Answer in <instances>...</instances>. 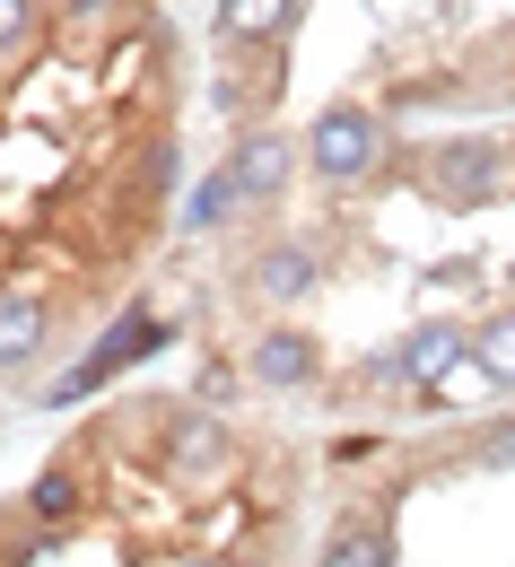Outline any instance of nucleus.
<instances>
[{
    "instance_id": "nucleus-4",
    "label": "nucleus",
    "mask_w": 515,
    "mask_h": 567,
    "mask_svg": "<svg viewBox=\"0 0 515 567\" xmlns=\"http://www.w3.org/2000/svg\"><path fill=\"white\" fill-rule=\"evenodd\" d=\"M490 175H498V148H490V141H454V148H437V166H429L437 202H481Z\"/></svg>"
},
{
    "instance_id": "nucleus-6",
    "label": "nucleus",
    "mask_w": 515,
    "mask_h": 567,
    "mask_svg": "<svg viewBox=\"0 0 515 567\" xmlns=\"http://www.w3.org/2000/svg\"><path fill=\"white\" fill-rule=\"evenodd\" d=\"M306 375H315V341H306V332H262V341H254V384H280V393H289Z\"/></svg>"
},
{
    "instance_id": "nucleus-11",
    "label": "nucleus",
    "mask_w": 515,
    "mask_h": 567,
    "mask_svg": "<svg viewBox=\"0 0 515 567\" xmlns=\"http://www.w3.org/2000/svg\"><path fill=\"white\" fill-rule=\"evenodd\" d=\"M472 358H481V375H490L498 393H515V315H490L481 341H472Z\"/></svg>"
},
{
    "instance_id": "nucleus-2",
    "label": "nucleus",
    "mask_w": 515,
    "mask_h": 567,
    "mask_svg": "<svg viewBox=\"0 0 515 567\" xmlns=\"http://www.w3.org/2000/svg\"><path fill=\"white\" fill-rule=\"evenodd\" d=\"M157 341H166V332H157L148 315H123V323H114V332H105L96 350L79 358L71 375H62V384H53V402H79V393H96V384H105L114 367H132V358H141V350H157Z\"/></svg>"
},
{
    "instance_id": "nucleus-16",
    "label": "nucleus",
    "mask_w": 515,
    "mask_h": 567,
    "mask_svg": "<svg viewBox=\"0 0 515 567\" xmlns=\"http://www.w3.org/2000/svg\"><path fill=\"white\" fill-rule=\"evenodd\" d=\"M184 567H219V559H184Z\"/></svg>"
},
{
    "instance_id": "nucleus-14",
    "label": "nucleus",
    "mask_w": 515,
    "mask_h": 567,
    "mask_svg": "<svg viewBox=\"0 0 515 567\" xmlns=\"http://www.w3.org/2000/svg\"><path fill=\"white\" fill-rule=\"evenodd\" d=\"M175 463H219V427L184 420V427H175Z\"/></svg>"
},
{
    "instance_id": "nucleus-12",
    "label": "nucleus",
    "mask_w": 515,
    "mask_h": 567,
    "mask_svg": "<svg viewBox=\"0 0 515 567\" xmlns=\"http://www.w3.org/2000/svg\"><path fill=\"white\" fill-rule=\"evenodd\" d=\"M323 567H393V533H341Z\"/></svg>"
},
{
    "instance_id": "nucleus-13",
    "label": "nucleus",
    "mask_w": 515,
    "mask_h": 567,
    "mask_svg": "<svg viewBox=\"0 0 515 567\" xmlns=\"http://www.w3.org/2000/svg\"><path fill=\"white\" fill-rule=\"evenodd\" d=\"M27 506H35V524H62V515L79 506V481H71V472H44V481L27 489Z\"/></svg>"
},
{
    "instance_id": "nucleus-9",
    "label": "nucleus",
    "mask_w": 515,
    "mask_h": 567,
    "mask_svg": "<svg viewBox=\"0 0 515 567\" xmlns=\"http://www.w3.org/2000/svg\"><path fill=\"white\" fill-rule=\"evenodd\" d=\"M454 358H463V323H420L411 350H402V375H411V384H437Z\"/></svg>"
},
{
    "instance_id": "nucleus-8",
    "label": "nucleus",
    "mask_w": 515,
    "mask_h": 567,
    "mask_svg": "<svg viewBox=\"0 0 515 567\" xmlns=\"http://www.w3.org/2000/svg\"><path fill=\"white\" fill-rule=\"evenodd\" d=\"M227 166H236V184H245V193H254V202H271V193H280V184H289V141H271V132H254V141L236 148V157H227Z\"/></svg>"
},
{
    "instance_id": "nucleus-10",
    "label": "nucleus",
    "mask_w": 515,
    "mask_h": 567,
    "mask_svg": "<svg viewBox=\"0 0 515 567\" xmlns=\"http://www.w3.org/2000/svg\"><path fill=\"white\" fill-rule=\"evenodd\" d=\"M297 0H219V27L236 44H271V35H289Z\"/></svg>"
},
{
    "instance_id": "nucleus-5",
    "label": "nucleus",
    "mask_w": 515,
    "mask_h": 567,
    "mask_svg": "<svg viewBox=\"0 0 515 567\" xmlns=\"http://www.w3.org/2000/svg\"><path fill=\"white\" fill-rule=\"evenodd\" d=\"M254 297H306V288L323 280V262L306 254V245H271V254H254Z\"/></svg>"
},
{
    "instance_id": "nucleus-15",
    "label": "nucleus",
    "mask_w": 515,
    "mask_h": 567,
    "mask_svg": "<svg viewBox=\"0 0 515 567\" xmlns=\"http://www.w3.org/2000/svg\"><path fill=\"white\" fill-rule=\"evenodd\" d=\"M35 35V0H0V53H18Z\"/></svg>"
},
{
    "instance_id": "nucleus-3",
    "label": "nucleus",
    "mask_w": 515,
    "mask_h": 567,
    "mask_svg": "<svg viewBox=\"0 0 515 567\" xmlns=\"http://www.w3.org/2000/svg\"><path fill=\"white\" fill-rule=\"evenodd\" d=\"M44 332H53L44 297L9 288V297H0V367H9V375H18V367H35V358H44Z\"/></svg>"
},
{
    "instance_id": "nucleus-1",
    "label": "nucleus",
    "mask_w": 515,
    "mask_h": 567,
    "mask_svg": "<svg viewBox=\"0 0 515 567\" xmlns=\"http://www.w3.org/2000/svg\"><path fill=\"white\" fill-rule=\"evenodd\" d=\"M306 157H315L323 184H359V175H375V157H384V123H375L368 105H323L315 132H306Z\"/></svg>"
},
{
    "instance_id": "nucleus-7",
    "label": "nucleus",
    "mask_w": 515,
    "mask_h": 567,
    "mask_svg": "<svg viewBox=\"0 0 515 567\" xmlns=\"http://www.w3.org/2000/svg\"><path fill=\"white\" fill-rule=\"evenodd\" d=\"M245 202H254V193L236 184V166H219V175H202V184H193V202H184V227H193V236H210V227H227V218L245 210Z\"/></svg>"
}]
</instances>
